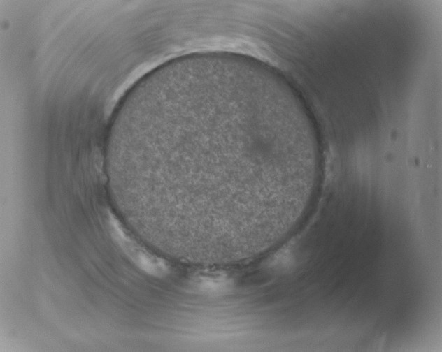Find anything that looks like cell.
Masks as SVG:
<instances>
[{
	"mask_svg": "<svg viewBox=\"0 0 442 352\" xmlns=\"http://www.w3.org/2000/svg\"><path fill=\"white\" fill-rule=\"evenodd\" d=\"M107 222L115 242L140 270L156 278H163L169 274V264L139 244L110 211L107 214Z\"/></svg>",
	"mask_w": 442,
	"mask_h": 352,
	"instance_id": "cell-2",
	"label": "cell"
},
{
	"mask_svg": "<svg viewBox=\"0 0 442 352\" xmlns=\"http://www.w3.org/2000/svg\"><path fill=\"white\" fill-rule=\"evenodd\" d=\"M191 112L192 149L162 175L186 192L193 227L231 233L289 223L307 177L266 108L208 103Z\"/></svg>",
	"mask_w": 442,
	"mask_h": 352,
	"instance_id": "cell-1",
	"label": "cell"
},
{
	"mask_svg": "<svg viewBox=\"0 0 442 352\" xmlns=\"http://www.w3.org/2000/svg\"><path fill=\"white\" fill-rule=\"evenodd\" d=\"M194 288L207 293H220L228 288L229 281L220 273H208L197 276Z\"/></svg>",
	"mask_w": 442,
	"mask_h": 352,
	"instance_id": "cell-3",
	"label": "cell"
}]
</instances>
